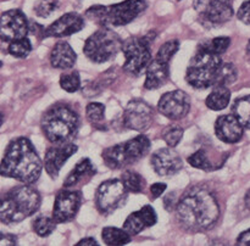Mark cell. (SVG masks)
Returning <instances> with one entry per match:
<instances>
[{
  "mask_svg": "<svg viewBox=\"0 0 250 246\" xmlns=\"http://www.w3.org/2000/svg\"><path fill=\"white\" fill-rule=\"evenodd\" d=\"M215 155L214 149L209 148H202L194 153L188 157V163L192 167L198 168V170H207V172H211V170H217V168L222 167L225 162H226L227 156H221V157H212Z\"/></svg>",
  "mask_w": 250,
  "mask_h": 246,
  "instance_id": "obj_21",
  "label": "cell"
},
{
  "mask_svg": "<svg viewBox=\"0 0 250 246\" xmlns=\"http://www.w3.org/2000/svg\"><path fill=\"white\" fill-rule=\"evenodd\" d=\"M167 63H164L154 58L146 71V83L144 88L148 90L159 89L167 82L170 77V68Z\"/></svg>",
  "mask_w": 250,
  "mask_h": 246,
  "instance_id": "obj_23",
  "label": "cell"
},
{
  "mask_svg": "<svg viewBox=\"0 0 250 246\" xmlns=\"http://www.w3.org/2000/svg\"><path fill=\"white\" fill-rule=\"evenodd\" d=\"M244 202H246L247 208H248L250 211V189L248 190V191H247L246 196H244Z\"/></svg>",
  "mask_w": 250,
  "mask_h": 246,
  "instance_id": "obj_44",
  "label": "cell"
},
{
  "mask_svg": "<svg viewBox=\"0 0 250 246\" xmlns=\"http://www.w3.org/2000/svg\"><path fill=\"white\" fill-rule=\"evenodd\" d=\"M87 118L95 128L104 129L103 124L105 121V105L102 102H89L85 107Z\"/></svg>",
  "mask_w": 250,
  "mask_h": 246,
  "instance_id": "obj_30",
  "label": "cell"
},
{
  "mask_svg": "<svg viewBox=\"0 0 250 246\" xmlns=\"http://www.w3.org/2000/svg\"><path fill=\"white\" fill-rule=\"evenodd\" d=\"M44 162L39 157L32 141L24 136L12 139L5 150L0 173L23 184H34L42 174Z\"/></svg>",
  "mask_w": 250,
  "mask_h": 246,
  "instance_id": "obj_2",
  "label": "cell"
},
{
  "mask_svg": "<svg viewBox=\"0 0 250 246\" xmlns=\"http://www.w3.org/2000/svg\"><path fill=\"white\" fill-rule=\"evenodd\" d=\"M9 50L10 55L15 56L17 58H24L29 55V53L32 51V44L31 40H29L27 37L24 38H20L16 39V40L11 41L9 44Z\"/></svg>",
  "mask_w": 250,
  "mask_h": 246,
  "instance_id": "obj_32",
  "label": "cell"
},
{
  "mask_svg": "<svg viewBox=\"0 0 250 246\" xmlns=\"http://www.w3.org/2000/svg\"><path fill=\"white\" fill-rule=\"evenodd\" d=\"M29 32V23L21 10H9L2 12L0 21V37L2 41H11L24 38Z\"/></svg>",
  "mask_w": 250,
  "mask_h": 246,
  "instance_id": "obj_15",
  "label": "cell"
},
{
  "mask_svg": "<svg viewBox=\"0 0 250 246\" xmlns=\"http://www.w3.org/2000/svg\"><path fill=\"white\" fill-rule=\"evenodd\" d=\"M97 173L94 165L89 158L84 157L72 168L63 182V188H73L82 182H89L90 178Z\"/></svg>",
  "mask_w": 250,
  "mask_h": 246,
  "instance_id": "obj_24",
  "label": "cell"
},
{
  "mask_svg": "<svg viewBox=\"0 0 250 246\" xmlns=\"http://www.w3.org/2000/svg\"><path fill=\"white\" fill-rule=\"evenodd\" d=\"M41 204V194L32 184L15 187L2 196L0 219L4 224L19 223L36 213Z\"/></svg>",
  "mask_w": 250,
  "mask_h": 246,
  "instance_id": "obj_4",
  "label": "cell"
},
{
  "mask_svg": "<svg viewBox=\"0 0 250 246\" xmlns=\"http://www.w3.org/2000/svg\"><path fill=\"white\" fill-rule=\"evenodd\" d=\"M156 222H158V214L155 209L150 205H146L138 211L132 212L126 218L122 228L128 231L131 235H137L143 229L155 226Z\"/></svg>",
  "mask_w": 250,
  "mask_h": 246,
  "instance_id": "obj_20",
  "label": "cell"
},
{
  "mask_svg": "<svg viewBox=\"0 0 250 246\" xmlns=\"http://www.w3.org/2000/svg\"><path fill=\"white\" fill-rule=\"evenodd\" d=\"M176 216L181 226L187 230H207L219 219V202L210 190L195 185L189 188L178 200L176 205Z\"/></svg>",
  "mask_w": 250,
  "mask_h": 246,
  "instance_id": "obj_1",
  "label": "cell"
},
{
  "mask_svg": "<svg viewBox=\"0 0 250 246\" xmlns=\"http://www.w3.org/2000/svg\"><path fill=\"white\" fill-rule=\"evenodd\" d=\"M146 7V0H125L107 6L93 5L85 11V16L102 27H121L136 19Z\"/></svg>",
  "mask_w": 250,
  "mask_h": 246,
  "instance_id": "obj_5",
  "label": "cell"
},
{
  "mask_svg": "<svg viewBox=\"0 0 250 246\" xmlns=\"http://www.w3.org/2000/svg\"><path fill=\"white\" fill-rule=\"evenodd\" d=\"M248 54H250V41H249V45H248Z\"/></svg>",
  "mask_w": 250,
  "mask_h": 246,
  "instance_id": "obj_45",
  "label": "cell"
},
{
  "mask_svg": "<svg viewBox=\"0 0 250 246\" xmlns=\"http://www.w3.org/2000/svg\"><path fill=\"white\" fill-rule=\"evenodd\" d=\"M154 109L142 99H133L127 104L122 116V122L127 129L146 132L153 124Z\"/></svg>",
  "mask_w": 250,
  "mask_h": 246,
  "instance_id": "obj_12",
  "label": "cell"
},
{
  "mask_svg": "<svg viewBox=\"0 0 250 246\" xmlns=\"http://www.w3.org/2000/svg\"><path fill=\"white\" fill-rule=\"evenodd\" d=\"M153 36L146 34L144 37H131L124 40L122 53L125 55L124 70L132 76H141L146 72L151 62L150 44Z\"/></svg>",
  "mask_w": 250,
  "mask_h": 246,
  "instance_id": "obj_9",
  "label": "cell"
},
{
  "mask_svg": "<svg viewBox=\"0 0 250 246\" xmlns=\"http://www.w3.org/2000/svg\"><path fill=\"white\" fill-rule=\"evenodd\" d=\"M237 245H250V228L247 230L242 231L237 238Z\"/></svg>",
  "mask_w": 250,
  "mask_h": 246,
  "instance_id": "obj_40",
  "label": "cell"
},
{
  "mask_svg": "<svg viewBox=\"0 0 250 246\" xmlns=\"http://www.w3.org/2000/svg\"><path fill=\"white\" fill-rule=\"evenodd\" d=\"M215 134L224 143L236 144L243 138L244 126L233 114H222L215 122Z\"/></svg>",
  "mask_w": 250,
  "mask_h": 246,
  "instance_id": "obj_19",
  "label": "cell"
},
{
  "mask_svg": "<svg viewBox=\"0 0 250 246\" xmlns=\"http://www.w3.org/2000/svg\"><path fill=\"white\" fill-rule=\"evenodd\" d=\"M237 17L241 19L243 23L249 24L250 26V0L249 1H244L241 5V7L237 11Z\"/></svg>",
  "mask_w": 250,
  "mask_h": 246,
  "instance_id": "obj_38",
  "label": "cell"
},
{
  "mask_svg": "<svg viewBox=\"0 0 250 246\" xmlns=\"http://www.w3.org/2000/svg\"><path fill=\"white\" fill-rule=\"evenodd\" d=\"M131 234L116 227H105L102 231V238L106 245H126L131 241Z\"/></svg>",
  "mask_w": 250,
  "mask_h": 246,
  "instance_id": "obj_26",
  "label": "cell"
},
{
  "mask_svg": "<svg viewBox=\"0 0 250 246\" xmlns=\"http://www.w3.org/2000/svg\"><path fill=\"white\" fill-rule=\"evenodd\" d=\"M183 128L178 124H170L163 131V139L170 148H175L180 144L183 136Z\"/></svg>",
  "mask_w": 250,
  "mask_h": 246,
  "instance_id": "obj_36",
  "label": "cell"
},
{
  "mask_svg": "<svg viewBox=\"0 0 250 246\" xmlns=\"http://www.w3.org/2000/svg\"><path fill=\"white\" fill-rule=\"evenodd\" d=\"M231 100V92L226 85H217L211 93L208 95L205 105L212 111H221L226 109Z\"/></svg>",
  "mask_w": 250,
  "mask_h": 246,
  "instance_id": "obj_25",
  "label": "cell"
},
{
  "mask_svg": "<svg viewBox=\"0 0 250 246\" xmlns=\"http://www.w3.org/2000/svg\"><path fill=\"white\" fill-rule=\"evenodd\" d=\"M193 7L204 26H220L234 15L232 0H193Z\"/></svg>",
  "mask_w": 250,
  "mask_h": 246,
  "instance_id": "obj_11",
  "label": "cell"
},
{
  "mask_svg": "<svg viewBox=\"0 0 250 246\" xmlns=\"http://www.w3.org/2000/svg\"><path fill=\"white\" fill-rule=\"evenodd\" d=\"M166 189H167V185H166L165 183H155V184L151 185L149 190H150L151 196H153L154 199H156V197H159L160 195H163Z\"/></svg>",
  "mask_w": 250,
  "mask_h": 246,
  "instance_id": "obj_39",
  "label": "cell"
},
{
  "mask_svg": "<svg viewBox=\"0 0 250 246\" xmlns=\"http://www.w3.org/2000/svg\"><path fill=\"white\" fill-rule=\"evenodd\" d=\"M222 65L221 55L198 50L186 71V80L195 89L215 87Z\"/></svg>",
  "mask_w": 250,
  "mask_h": 246,
  "instance_id": "obj_7",
  "label": "cell"
},
{
  "mask_svg": "<svg viewBox=\"0 0 250 246\" xmlns=\"http://www.w3.org/2000/svg\"><path fill=\"white\" fill-rule=\"evenodd\" d=\"M76 245H92V246H98L99 245V243L98 241H95L93 238H84L82 239V240L78 241Z\"/></svg>",
  "mask_w": 250,
  "mask_h": 246,
  "instance_id": "obj_43",
  "label": "cell"
},
{
  "mask_svg": "<svg viewBox=\"0 0 250 246\" xmlns=\"http://www.w3.org/2000/svg\"><path fill=\"white\" fill-rule=\"evenodd\" d=\"M158 110L161 114L172 121L182 119L190 110L189 95L180 89L165 93L159 100Z\"/></svg>",
  "mask_w": 250,
  "mask_h": 246,
  "instance_id": "obj_13",
  "label": "cell"
},
{
  "mask_svg": "<svg viewBox=\"0 0 250 246\" xmlns=\"http://www.w3.org/2000/svg\"><path fill=\"white\" fill-rule=\"evenodd\" d=\"M59 9V2L56 0H42L41 2H37L34 6V12L38 17L50 16L53 12H55Z\"/></svg>",
  "mask_w": 250,
  "mask_h": 246,
  "instance_id": "obj_37",
  "label": "cell"
},
{
  "mask_svg": "<svg viewBox=\"0 0 250 246\" xmlns=\"http://www.w3.org/2000/svg\"><path fill=\"white\" fill-rule=\"evenodd\" d=\"M122 44L124 40L112 29L102 27L85 40L83 51L92 62L103 63L115 57L122 50Z\"/></svg>",
  "mask_w": 250,
  "mask_h": 246,
  "instance_id": "obj_8",
  "label": "cell"
},
{
  "mask_svg": "<svg viewBox=\"0 0 250 246\" xmlns=\"http://www.w3.org/2000/svg\"><path fill=\"white\" fill-rule=\"evenodd\" d=\"M127 189L121 179H109L103 182L95 192V205L102 214H110L125 205Z\"/></svg>",
  "mask_w": 250,
  "mask_h": 246,
  "instance_id": "obj_10",
  "label": "cell"
},
{
  "mask_svg": "<svg viewBox=\"0 0 250 246\" xmlns=\"http://www.w3.org/2000/svg\"><path fill=\"white\" fill-rule=\"evenodd\" d=\"M121 180L128 192L137 194V192L143 191L146 188V179L134 170H125L121 175Z\"/></svg>",
  "mask_w": 250,
  "mask_h": 246,
  "instance_id": "obj_28",
  "label": "cell"
},
{
  "mask_svg": "<svg viewBox=\"0 0 250 246\" xmlns=\"http://www.w3.org/2000/svg\"><path fill=\"white\" fill-rule=\"evenodd\" d=\"M77 60V54L67 41H59L50 51V63L54 68L67 70L73 67Z\"/></svg>",
  "mask_w": 250,
  "mask_h": 246,
  "instance_id": "obj_22",
  "label": "cell"
},
{
  "mask_svg": "<svg viewBox=\"0 0 250 246\" xmlns=\"http://www.w3.org/2000/svg\"><path fill=\"white\" fill-rule=\"evenodd\" d=\"M232 112L243 124L244 128L250 129V95L237 99L232 106Z\"/></svg>",
  "mask_w": 250,
  "mask_h": 246,
  "instance_id": "obj_27",
  "label": "cell"
},
{
  "mask_svg": "<svg viewBox=\"0 0 250 246\" xmlns=\"http://www.w3.org/2000/svg\"><path fill=\"white\" fill-rule=\"evenodd\" d=\"M173 196H175V194H173V192H171V194L166 195V197L164 199V206H165L168 211H171V208L177 205L176 204V201H173Z\"/></svg>",
  "mask_w": 250,
  "mask_h": 246,
  "instance_id": "obj_42",
  "label": "cell"
},
{
  "mask_svg": "<svg viewBox=\"0 0 250 246\" xmlns=\"http://www.w3.org/2000/svg\"><path fill=\"white\" fill-rule=\"evenodd\" d=\"M178 49H180V41H178L177 39H172V40L166 41V43H164L163 45L160 46L155 58L158 61H160V62L170 65L171 58L175 56V54L177 53Z\"/></svg>",
  "mask_w": 250,
  "mask_h": 246,
  "instance_id": "obj_33",
  "label": "cell"
},
{
  "mask_svg": "<svg viewBox=\"0 0 250 246\" xmlns=\"http://www.w3.org/2000/svg\"><path fill=\"white\" fill-rule=\"evenodd\" d=\"M80 124V114L65 104L49 107L41 119L42 132L53 144L70 143L77 135Z\"/></svg>",
  "mask_w": 250,
  "mask_h": 246,
  "instance_id": "obj_3",
  "label": "cell"
},
{
  "mask_svg": "<svg viewBox=\"0 0 250 246\" xmlns=\"http://www.w3.org/2000/svg\"><path fill=\"white\" fill-rule=\"evenodd\" d=\"M16 236L12 234H1L0 236V245H16Z\"/></svg>",
  "mask_w": 250,
  "mask_h": 246,
  "instance_id": "obj_41",
  "label": "cell"
},
{
  "mask_svg": "<svg viewBox=\"0 0 250 246\" xmlns=\"http://www.w3.org/2000/svg\"><path fill=\"white\" fill-rule=\"evenodd\" d=\"M60 87L67 93H76L81 89V77L77 71L62 73L60 77Z\"/></svg>",
  "mask_w": 250,
  "mask_h": 246,
  "instance_id": "obj_34",
  "label": "cell"
},
{
  "mask_svg": "<svg viewBox=\"0 0 250 246\" xmlns=\"http://www.w3.org/2000/svg\"><path fill=\"white\" fill-rule=\"evenodd\" d=\"M238 77V73H237V68L234 67V65H232L231 62H224L221 70H220L219 76H217L216 85H229L232 83H234Z\"/></svg>",
  "mask_w": 250,
  "mask_h": 246,
  "instance_id": "obj_35",
  "label": "cell"
},
{
  "mask_svg": "<svg viewBox=\"0 0 250 246\" xmlns=\"http://www.w3.org/2000/svg\"><path fill=\"white\" fill-rule=\"evenodd\" d=\"M81 204H82V194L78 190H60L55 196L54 202L53 217L58 223L72 221L78 213Z\"/></svg>",
  "mask_w": 250,
  "mask_h": 246,
  "instance_id": "obj_14",
  "label": "cell"
},
{
  "mask_svg": "<svg viewBox=\"0 0 250 246\" xmlns=\"http://www.w3.org/2000/svg\"><path fill=\"white\" fill-rule=\"evenodd\" d=\"M56 224L58 222L54 219V217L45 216V214H41V216L36 217L32 222V228L36 231L37 235L42 236V238H45V236L50 235L54 231V229L56 228Z\"/></svg>",
  "mask_w": 250,
  "mask_h": 246,
  "instance_id": "obj_29",
  "label": "cell"
},
{
  "mask_svg": "<svg viewBox=\"0 0 250 246\" xmlns=\"http://www.w3.org/2000/svg\"><path fill=\"white\" fill-rule=\"evenodd\" d=\"M231 45V39L229 37H217V38L210 39V40L202 43L198 46V50L208 51V53L222 55Z\"/></svg>",
  "mask_w": 250,
  "mask_h": 246,
  "instance_id": "obj_31",
  "label": "cell"
},
{
  "mask_svg": "<svg viewBox=\"0 0 250 246\" xmlns=\"http://www.w3.org/2000/svg\"><path fill=\"white\" fill-rule=\"evenodd\" d=\"M83 27H84L83 17L76 12H68V14H63L50 26L46 27L42 34L44 38H48V37L62 38V37H70L82 31Z\"/></svg>",
  "mask_w": 250,
  "mask_h": 246,
  "instance_id": "obj_18",
  "label": "cell"
},
{
  "mask_svg": "<svg viewBox=\"0 0 250 246\" xmlns=\"http://www.w3.org/2000/svg\"><path fill=\"white\" fill-rule=\"evenodd\" d=\"M78 150V146L73 143H61L54 144V146L49 148L45 152L44 157V168L46 173L50 175L53 179L60 173V170L65 165L66 161Z\"/></svg>",
  "mask_w": 250,
  "mask_h": 246,
  "instance_id": "obj_16",
  "label": "cell"
},
{
  "mask_svg": "<svg viewBox=\"0 0 250 246\" xmlns=\"http://www.w3.org/2000/svg\"><path fill=\"white\" fill-rule=\"evenodd\" d=\"M150 163L156 174L161 177H168L180 172L183 167V161L180 153L172 148H163L151 155Z\"/></svg>",
  "mask_w": 250,
  "mask_h": 246,
  "instance_id": "obj_17",
  "label": "cell"
},
{
  "mask_svg": "<svg viewBox=\"0 0 250 246\" xmlns=\"http://www.w3.org/2000/svg\"><path fill=\"white\" fill-rule=\"evenodd\" d=\"M150 146L148 136L141 134L129 139L128 141L105 149L102 157L110 170H122L146 156Z\"/></svg>",
  "mask_w": 250,
  "mask_h": 246,
  "instance_id": "obj_6",
  "label": "cell"
}]
</instances>
